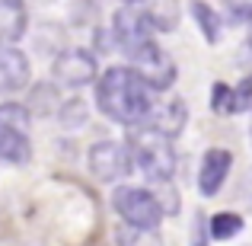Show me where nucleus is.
Returning <instances> with one entry per match:
<instances>
[{"label": "nucleus", "mask_w": 252, "mask_h": 246, "mask_svg": "<svg viewBox=\"0 0 252 246\" xmlns=\"http://www.w3.org/2000/svg\"><path fill=\"white\" fill-rule=\"evenodd\" d=\"M154 29L157 26L150 23L147 10H141L137 3H125L112 16V38H115V48H122L125 55H131L141 45L154 42Z\"/></svg>", "instance_id": "5"}, {"label": "nucleus", "mask_w": 252, "mask_h": 246, "mask_svg": "<svg viewBox=\"0 0 252 246\" xmlns=\"http://www.w3.org/2000/svg\"><path fill=\"white\" fill-rule=\"evenodd\" d=\"M112 208L134 230H157L163 221V208L157 202V195L144 185H118L112 192Z\"/></svg>", "instance_id": "3"}, {"label": "nucleus", "mask_w": 252, "mask_h": 246, "mask_svg": "<svg viewBox=\"0 0 252 246\" xmlns=\"http://www.w3.org/2000/svg\"><path fill=\"white\" fill-rule=\"evenodd\" d=\"M128 61H131L128 68L134 70L154 93H163V90H169V86L176 83V61L169 58V51L163 48L157 38L147 42V45H141L137 51H131Z\"/></svg>", "instance_id": "4"}, {"label": "nucleus", "mask_w": 252, "mask_h": 246, "mask_svg": "<svg viewBox=\"0 0 252 246\" xmlns=\"http://www.w3.org/2000/svg\"><path fill=\"white\" fill-rule=\"evenodd\" d=\"M86 163H90V173L96 179H102V182H115V179H122L125 173L134 170V160H131L128 144H125V141H109V138L93 144Z\"/></svg>", "instance_id": "7"}, {"label": "nucleus", "mask_w": 252, "mask_h": 246, "mask_svg": "<svg viewBox=\"0 0 252 246\" xmlns=\"http://www.w3.org/2000/svg\"><path fill=\"white\" fill-rule=\"evenodd\" d=\"M243 230V217L233 214V211H217L208 221V237L211 240H233Z\"/></svg>", "instance_id": "14"}, {"label": "nucleus", "mask_w": 252, "mask_h": 246, "mask_svg": "<svg viewBox=\"0 0 252 246\" xmlns=\"http://www.w3.org/2000/svg\"><path fill=\"white\" fill-rule=\"evenodd\" d=\"M29 115H32L29 105H19V103H3L0 105V125L26 131V135H29Z\"/></svg>", "instance_id": "15"}, {"label": "nucleus", "mask_w": 252, "mask_h": 246, "mask_svg": "<svg viewBox=\"0 0 252 246\" xmlns=\"http://www.w3.org/2000/svg\"><path fill=\"white\" fill-rule=\"evenodd\" d=\"M211 109L217 115H233V86L214 83V90H211Z\"/></svg>", "instance_id": "17"}, {"label": "nucleus", "mask_w": 252, "mask_h": 246, "mask_svg": "<svg viewBox=\"0 0 252 246\" xmlns=\"http://www.w3.org/2000/svg\"><path fill=\"white\" fill-rule=\"evenodd\" d=\"M185 122H189V105L182 99L179 96H157L154 109H150V118H147L150 128L163 131L166 138H176L185 128Z\"/></svg>", "instance_id": "10"}, {"label": "nucleus", "mask_w": 252, "mask_h": 246, "mask_svg": "<svg viewBox=\"0 0 252 246\" xmlns=\"http://www.w3.org/2000/svg\"><path fill=\"white\" fill-rule=\"evenodd\" d=\"M128 150L134 170H141L147 176V182H172L176 176V147H172V138H166L163 131L150 128V125H137L128 135Z\"/></svg>", "instance_id": "2"}, {"label": "nucleus", "mask_w": 252, "mask_h": 246, "mask_svg": "<svg viewBox=\"0 0 252 246\" xmlns=\"http://www.w3.org/2000/svg\"><path fill=\"white\" fill-rule=\"evenodd\" d=\"M230 19L233 23H243V19H252V0H223Z\"/></svg>", "instance_id": "18"}, {"label": "nucleus", "mask_w": 252, "mask_h": 246, "mask_svg": "<svg viewBox=\"0 0 252 246\" xmlns=\"http://www.w3.org/2000/svg\"><path fill=\"white\" fill-rule=\"evenodd\" d=\"M26 23L23 0H0V45H16L26 35Z\"/></svg>", "instance_id": "11"}, {"label": "nucleus", "mask_w": 252, "mask_h": 246, "mask_svg": "<svg viewBox=\"0 0 252 246\" xmlns=\"http://www.w3.org/2000/svg\"><path fill=\"white\" fill-rule=\"evenodd\" d=\"M125 3H141V0H125Z\"/></svg>", "instance_id": "20"}, {"label": "nucleus", "mask_w": 252, "mask_h": 246, "mask_svg": "<svg viewBox=\"0 0 252 246\" xmlns=\"http://www.w3.org/2000/svg\"><path fill=\"white\" fill-rule=\"evenodd\" d=\"M32 160V144L26 131L16 128H6L0 125V163H13V166H23Z\"/></svg>", "instance_id": "12"}, {"label": "nucleus", "mask_w": 252, "mask_h": 246, "mask_svg": "<svg viewBox=\"0 0 252 246\" xmlns=\"http://www.w3.org/2000/svg\"><path fill=\"white\" fill-rule=\"evenodd\" d=\"M249 48H252V19H249Z\"/></svg>", "instance_id": "19"}, {"label": "nucleus", "mask_w": 252, "mask_h": 246, "mask_svg": "<svg viewBox=\"0 0 252 246\" xmlns=\"http://www.w3.org/2000/svg\"><path fill=\"white\" fill-rule=\"evenodd\" d=\"M58 122H61L64 128H77V125H83L86 122V103L80 96L67 99V103L58 109Z\"/></svg>", "instance_id": "16"}, {"label": "nucleus", "mask_w": 252, "mask_h": 246, "mask_svg": "<svg viewBox=\"0 0 252 246\" xmlns=\"http://www.w3.org/2000/svg\"><path fill=\"white\" fill-rule=\"evenodd\" d=\"M32 64L16 45H0V93H16L29 86Z\"/></svg>", "instance_id": "9"}, {"label": "nucleus", "mask_w": 252, "mask_h": 246, "mask_svg": "<svg viewBox=\"0 0 252 246\" xmlns=\"http://www.w3.org/2000/svg\"><path fill=\"white\" fill-rule=\"evenodd\" d=\"M189 10H191V19L198 23V29H201L204 42H211V45L220 42V32H223L220 13H214V6L208 0H189Z\"/></svg>", "instance_id": "13"}, {"label": "nucleus", "mask_w": 252, "mask_h": 246, "mask_svg": "<svg viewBox=\"0 0 252 246\" xmlns=\"http://www.w3.org/2000/svg\"><path fill=\"white\" fill-rule=\"evenodd\" d=\"M249 135H252V128H249Z\"/></svg>", "instance_id": "21"}, {"label": "nucleus", "mask_w": 252, "mask_h": 246, "mask_svg": "<svg viewBox=\"0 0 252 246\" xmlns=\"http://www.w3.org/2000/svg\"><path fill=\"white\" fill-rule=\"evenodd\" d=\"M157 96L160 93L150 90L131 68H105V74H99L96 80L99 112L118 125H128V128L147 125Z\"/></svg>", "instance_id": "1"}, {"label": "nucleus", "mask_w": 252, "mask_h": 246, "mask_svg": "<svg viewBox=\"0 0 252 246\" xmlns=\"http://www.w3.org/2000/svg\"><path fill=\"white\" fill-rule=\"evenodd\" d=\"M51 80L67 86V90H80L86 83H96L99 80L96 55L86 51V48H64L51 61Z\"/></svg>", "instance_id": "6"}, {"label": "nucleus", "mask_w": 252, "mask_h": 246, "mask_svg": "<svg viewBox=\"0 0 252 246\" xmlns=\"http://www.w3.org/2000/svg\"><path fill=\"white\" fill-rule=\"evenodd\" d=\"M230 166H233V154L227 147H208L201 157V166H198V192L204 198H214L227 182Z\"/></svg>", "instance_id": "8"}]
</instances>
